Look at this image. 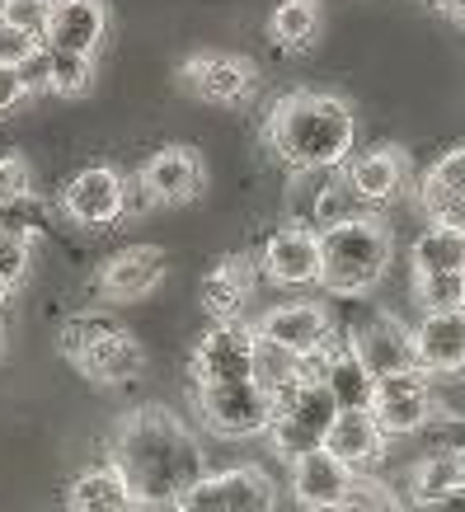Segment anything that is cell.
I'll return each mask as SVG.
<instances>
[{"label":"cell","instance_id":"74e56055","mask_svg":"<svg viewBox=\"0 0 465 512\" xmlns=\"http://www.w3.org/2000/svg\"><path fill=\"white\" fill-rule=\"evenodd\" d=\"M29 94V85H24V76H19V66L0 62V113L19 109V99Z\"/></svg>","mask_w":465,"mask_h":512},{"label":"cell","instance_id":"ac0fdd59","mask_svg":"<svg viewBox=\"0 0 465 512\" xmlns=\"http://www.w3.org/2000/svg\"><path fill=\"white\" fill-rule=\"evenodd\" d=\"M386 442L390 437L381 433V423L372 419V409H339V419H334V428H329V437H325V451L339 456L353 475H362V470H372L386 461Z\"/></svg>","mask_w":465,"mask_h":512},{"label":"cell","instance_id":"9a60e30c","mask_svg":"<svg viewBox=\"0 0 465 512\" xmlns=\"http://www.w3.org/2000/svg\"><path fill=\"white\" fill-rule=\"evenodd\" d=\"M165 273H170V254L160 245H127L104 264L99 287L109 301H141L165 282Z\"/></svg>","mask_w":465,"mask_h":512},{"label":"cell","instance_id":"f6af8a7d","mask_svg":"<svg viewBox=\"0 0 465 512\" xmlns=\"http://www.w3.org/2000/svg\"><path fill=\"white\" fill-rule=\"evenodd\" d=\"M320 512H343V508H320Z\"/></svg>","mask_w":465,"mask_h":512},{"label":"cell","instance_id":"60d3db41","mask_svg":"<svg viewBox=\"0 0 465 512\" xmlns=\"http://www.w3.org/2000/svg\"><path fill=\"white\" fill-rule=\"evenodd\" d=\"M433 10H442V15H451V19H461L465 24V0H428Z\"/></svg>","mask_w":465,"mask_h":512},{"label":"cell","instance_id":"ee69618b","mask_svg":"<svg viewBox=\"0 0 465 512\" xmlns=\"http://www.w3.org/2000/svg\"><path fill=\"white\" fill-rule=\"evenodd\" d=\"M137 512H170V508H137Z\"/></svg>","mask_w":465,"mask_h":512},{"label":"cell","instance_id":"8992f818","mask_svg":"<svg viewBox=\"0 0 465 512\" xmlns=\"http://www.w3.org/2000/svg\"><path fill=\"white\" fill-rule=\"evenodd\" d=\"M198 419L217 437H259L273 428V390L264 381H231V386L198 390Z\"/></svg>","mask_w":465,"mask_h":512},{"label":"cell","instance_id":"277c9868","mask_svg":"<svg viewBox=\"0 0 465 512\" xmlns=\"http://www.w3.org/2000/svg\"><path fill=\"white\" fill-rule=\"evenodd\" d=\"M334 419H339V404H334L325 381L287 386L273 395V428H268V442H273L287 461H296V456H306V451L325 447Z\"/></svg>","mask_w":465,"mask_h":512},{"label":"cell","instance_id":"7bdbcfd3","mask_svg":"<svg viewBox=\"0 0 465 512\" xmlns=\"http://www.w3.org/2000/svg\"><path fill=\"white\" fill-rule=\"evenodd\" d=\"M5 348H10V329H5V320H0V357H5Z\"/></svg>","mask_w":465,"mask_h":512},{"label":"cell","instance_id":"484cf974","mask_svg":"<svg viewBox=\"0 0 465 512\" xmlns=\"http://www.w3.org/2000/svg\"><path fill=\"white\" fill-rule=\"evenodd\" d=\"M325 386H329V395H334V404H339V409H372L376 376L357 362L348 343H343V348H334V362H329V372H325Z\"/></svg>","mask_w":465,"mask_h":512},{"label":"cell","instance_id":"7402d4cb","mask_svg":"<svg viewBox=\"0 0 465 512\" xmlns=\"http://www.w3.org/2000/svg\"><path fill=\"white\" fill-rule=\"evenodd\" d=\"M66 508L71 512H137V498L127 489L123 470L109 461V466L80 470L71 494H66Z\"/></svg>","mask_w":465,"mask_h":512},{"label":"cell","instance_id":"6da1fadb","mask_svg":"<svg viewBox=\"0 0 465 512\" xmlns=\"http://www.w3.org/2000/svg\"><path fill=\"white\" fill-rule=\"evenodd\" d=\"M113 466L123 470L137 508H174L207 475L198 437L165 404H141L113 437Z\"/></svg>","mask_w":465,"mask_h":512},{"label":"cell","instance_id":"8fae6325","mask_svg":"<svg viewBox=\"0 0 465 512\" xmlns=\"http://www.w3.org/2000/svg\"><path fill=\"white\" fill-rule=\"evenodd\" d=\"M414 362L433 381L465 376V311H423L414 325Z\"/></svg>","mask_w":465,"mask_h":512},{"label":"cell","instance_id":"e0dca14e","mask_svg":"<svg viewBox=\"0 0 465 512\" xmlns=\"http://www.w3.org/2000/svg\"><path fill=\"white\" fill-rule=\"evenodd\" d=\"M348 188H353L362 207L372 212V207H386L404 193L409 184V160H404L400 146H381V151H367V156L348 160V170H343Z\"/></svg>","mask_w":465,"mask_h":512},{"label":"cell","instance_id":"f35d334b","mask_svg":"<svg viewBox=\"0 0 465 512\" xmlns=\"http://www.w3.org/2000/svg\"><path fill=\"white\" fill-rule=\"evenodd\" d=\"M33 47H38V43H29L24 33H15V29H5V24H0V62L19 66V62H24V57L33 52Z\"/></svg>","mask_w":465,"mask_h":512},{"label":"cell","instance_id":"ab89813d","mask_svg":"<svg viewBox=\"0 0 465 512\" xmlns=\"http://www.w3.org/2000/svg\"><path fill=\"white\" fill-rule=\"evenodd\" d=\"M419 512H465V484L442 498H433V503H419Z\"/></svg>","mask_w":465,"mask_h":512},{"label":"cell","instance_id":"f1b7e54d","mask_svg":"<svg viewBox=\"0 0 465 512\" xmlns=\"http://www.w3.org/2000/svg\"><path fill=\"white\" fill-rule=\"evenodd\" d=\"M52 5H57V0H0V24L24 33L29 43H47Z\"/></svg>","mask_w":465,"mask_h":512},{"label":"cell","instance_id":"d6a6232c","mask_svg":"<svg viewBox=\"0 0 465 512\" xmlns=\"http://www.w3.org/2000/svg\"><path fill=\"white\" fill-rule=\"evenodd\" d=\"M29 235L24 231H10V226H0V278L5 282H24V273H29Z\"/></svg>","mask_w":465,"mask_h":512},{"label":"cell","instance_id":"1f68e13d","mask_svg":"<svg viewBox=\"0 0 465 512\" xmlns=\"http://www.w3.org/2000/svg\"><path fill=\"white\" fill-rule=\"evenodd\" d=\"M343 512H400V498H395V489L381 480H372V475H353V484H348V498L339 503Z\"/></svg>","mask_w":465,"mask_h":512},{"label":"cell","instance_id":"52a82bcc","mask_svg":"<svg viewBox=\"0 0 465 512\" xmlns=\"http://www.w3.org/2000/svg\"><path fill=\"white\" fill-rule=\"evenodd\" d=\"M372 419L386 437H414L437 419V381L419 367L381 376L372 395Z\"/></svg>","mask_w":465,"mask_h":512},{"label":"cell","instance_id":"b9f144b4","mask_svg":"<svg viewBox=\"0 0 465 512\" xmlns=\"http://www.w3.org/2000/svg\"><path fill=\"white\" fill-rule=\"evenodd\" d=\"M10 292H15V282H5V278H0V306L10 301Z\"/></svg>","mask_w":465,"mask_h":512},{"label":"cell","instance_id":"d590c367","mask_svg":"<svg viewBox=\"0 0 465 512\" xmlns=\"http://www.w3.org/2000/svg\"><path fill=\"white\" fill-rule=\"evenodd\" d=\"M19 76H24L29 94H33V90H47V80H52V47H47V43L33 47L29 57L19 62Z\"/></svg>","mask_w":465,"mask_h":512},{"label":"cell","instance_id":"83f0119b","mask_svg":"<svg viewBox=\"0 0 465 512\" xmlns=\"http://www.w3.org/2000/svg\"><path fill=\"white\" fill-rule=\"evenodd\" d=\"M357 217H367V207H362V198L348 188V179H329V184H320L315 207H310V221H315L320 231L343 226V221H357Z\"/></svg>","mask_w":465,"mask_h":512},{"label":"cell","instance_id":"4dcf8cb0","mask_svg":"<svg viewBox=\"0 0 465 512\" xmlns=\"http://www.w3.org/2000/svg\"><path fill=\"white\" fill-rule=\"evenodd\" d=\"M414 296H419L423 311H465V273L414 278Z\"/></svg>","mask_w":465,"mask_h":512},{"label":"cell","instance_id":"5bb4252c","mask_svg":"<svg viewBox=\"0 0 465 512\" xmlns=\"http://www.w3.org/2000/svg\"><path fill=\"white\" fill-rule=\"evenodd\" d=\"M76 367L90 376L94 386H127L146 372V348L127 329H99L85 348L76 353Z\"/></svg>","mask_w":465,"mask_h":512},{"label":"cell","instance_id":"ba28073f","mask_svg":"<svg viewBox=\"0 0 465 512\" xmlns=\"http://www.w3.org/2000/svg\"><path fill=\"white\" fill-rule=\"evenodd\" d=\"M254 334H259V343L282 348V353H292V357H310V353L334 348V320L315 301H282L268 315H259Z\"/></svg>","mask_w":465,"mask_h":512},{"label":"cell","instance_id":"3957f363","mask_svg":"<svg viewBox=\"0 0 465 512\" xmlns=\"http://www.w3.org/2000/svg\"><path fill=\"white\" fill-rule=\"evenodd\" d=\"M390 226L376 212L320 231V287L329 296H367L390 268Z\"/></svg>","mask_w":465,"mask_h":512},{"label":"cell","instance_id":"8d00e7d4","mask_svg":"<svg viewBox=\"0 0 465 512\" xmlns=\"http://www.w3.org/2000/svg\"><path fill=\"white\" fill-rule=\"evenodd\" d=\"M151 207H160V198H155V188L146 184L141 174L123 179V217H146Z\"/></svg>","mask_w":465,"mask_h":512},{"label":"cell","instance_id":"e575fe53","mask_svg":"<svg viewBox=\"0 0 465 512\" xmlns=\"http://www.w3.org/2000/svg\"><path fill=\"white\" fill-rule=\"evenodd\" d=\"M33 174L24 156H0V207H15V202L29 198Z\"/></svg>","mask_w":465,"mask_h":512},{"label":"cell","instance_id":"603a6c76","mask_svg":"<svg viewBox=\"0 0 465 512\" xmlns=\"http://www.w3.org/2000/svg\"><path fill=\"white\" fill-rule=\"evenodd\" d=\"M409 268L414 278H437V273H465V231L428 221L419 240L409 245Z\"/></svg>","mask_w":465,"mask_h":512},{"label":"cell","instance_id":"44dd1931","mask_svg":"<svg viewBox=\"0 0 465 512\" xmlns=\"http://www.w3.org/2000/svg\"><path fill=\"white\" fill-rule=\"evenodd\" d=\"M254 282H259V273H254V264L240 259V254L221 259V264L202 278V311L212 315V325H231V320H240L249 292H254Z\"/></svg>","mask_w":465,"mask_h":512},{"label":"cell","instance_id":"7c38bea8","mask_svg":"<svg viewBox=\"0 0 465 512\" xmlns=\"http://www.w3.org/2000/svg\"><path fill=\"white\" fill-rule=\"evenodd\" d=\"M66 217L76 226H90V231H104V226H118L123 217V174L109 170V165H90L80 170L62 193Z\"/></svg>","mask_w":465,"mask_h":512},{"label":"cell","instance_id":"ffe728a7","mask_svg":"<svg viewBox=\"0 0 465 512\" xmlns=\"http://www.w3.org/2000/svg\"><path fill=\"white\" fill-rule=\"evenodd\" d=\"M109 33V5L104 0H57L52 24H47V47L57 52H85L94 57Z\"/></svg>","mask_w":465,"mask_h":512},{"label":"cell","instance_id":"4316f807","mask_svg":"<svg viewBox=\"0 0 465 512\" xmlns=\"http://www.w3.org/2000/svg\"><path fill=\"white\" fill-rule=\"evenodd\" d=\"M268 33L287 52H306L320 33V0H278V10L268 15Z\"/></svg>","mask_w":465,"mask_h":512},{"label":"cell","instance_id":"f546056e","mask_svg":"<svg viewBox=\"0 0 465 512\" xmlns=\"http://www.w3.org/2000/svg\"><path fill=\"white\" fill-rule=\"evenodd\" d=\"M94 85V57L85 52H57L52 47V80H47V90L62 94V99H76Z\"/></svg>","mask_w":465,"mask_h":512},{"label":"cell","instance_id":"30bf717a","mask_svg":"<svg viewBox=\"0 0 465 512\" xmlns=\"http://www.w3.org/2000/svg\"><path fill=\"white\" fill-rule=\"evenodd\" d=\"M259 268H264V278L273 287H320V273H325L320 231H310V226H282V231H273Z\"/></svg>","mask_w":465,"mask_h":512},{"label":"cell","instance_id":"d6986e66","mask_svg":"<svg viewBox=\"0 0 465 512\" xmlns=\"http://www.w3.org/2000/svg\"><path fill=\"white\" fill-rule=\"evenodd\" d=\"M348 484H353V470L343 466L339 456H329L325 447L306 451L292 461V494L301 508L320 512V508H339L348 498Z\"/></svg>","mask_w":465,"mask_h":512},{"label":"cell","instance_id":"4fadbf2b","mask_svg":"<svg viewBox=\"0 0 465 512\" xmlns=\"http://www.w3.org/2000/svg\"><path fill=\"white\" fill-rule=\"evenodd\" d=\"M179 76L202 104H240L254 94V66L235 52H198L184 62Z\"/></svg>","mask_w":465,"mask_h":512},{"label":"cell","instance_id":"836d02e7","mask_svg":"<svg viewBox=\"0 0 465 512\" xmlns=\"http://www.w3.org/2000/svg\"><path fill=\"white\" fill-rule=\"evenodd\" d=\"M423 188H437V193H451V198H465V146L447 151L433 170L423 174Z\"/></svg>","mask_w":465,"mask_h":512},{"label":"cell","instance_id":"5b68a950","mask_svg":"<svg viewBox=\"0 0 465 512\" xmlns=\"http://www.w3.org/2000/svg\"><path fill=\"white\" fill-rule=\"evenodd\" d=\"M188 372H193V386H231V381H254L259 372V334L254 325H212L193 343L188 353Z\"/></svg>","mask_w":465,"mask_h":512},{"label":"cell","instance_id":"9c48e42d","mask_svg":"<svg viewBox=\"0 0 465 512\" xmlns=\"http://www.w3.org/2000/svg\"><path fill=\"white\" fill-rule=\"evenodd\" d=\"M348 348H353V357L376 381L419 367V362H414V329L404 325V320H395L390 311L362 315L353 325V334H348Z\"/></svg>","mask_w":465,"mask_h":512},{"label":"cell","instance_id":"d4e9b609","mask_svg":"<svg viewBox=\"0 0 465 512\" xmlns=\"http://www.w3.org/2000/svg\"><path fill=\"white\" fill-rule=\"evenodd\" d=\"M461 484H465V451L461 447L428 451L419 466L409 470V498H414V508L451 494V489H461Z\"/></svg>","mask_w":465,"mask_h":512},{"label":"cell","instance_id":"2e32d148","mask_svg":"<svg viewBox=\"0 0 465 512\" xmlns=\"http://www.w3.org/2000/svg\"><path fill=\"white\" fill-rule=\"evenodd\" d=\"M141 179L155 188L160 207H184L202 193L207 184V165L193 146H160L146 165H141Z\"/></svg>","mask_w":465,"mask_h":512},{"label":"cell","instance_id":"cb8c5ba5","mask_svg":"<svg viewBox=\"0 0 465 512\" xmlns=\"http://www.w3.org/2000/svg\"><path fill=\"white\" fill-rule=\"evenodd\" d=\"M212 480H217L221 512H273V508H278V484L268 480L259 466L217 470Z\"/></svg>","mask_w":465,"mask_h":512},{"label":"cell","instance_id":"7a4b0ae2","mask_svg":"<svg viewBox=\"0 0 465 512\" xmlns=\"http://www.w3.org/2000/svg\"><path fill=\"white\" fill-rule=\"evenodd\" d=\"M264 141L296 174H329L353 156L357 118L339 94L296 90L273 104L264 123Z\"/></svg>","mask_w":465,"mask_h":512}]
</instances>
